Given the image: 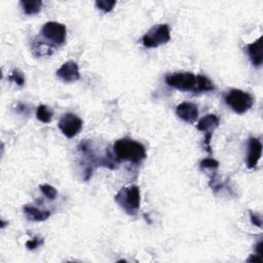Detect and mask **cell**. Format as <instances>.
Here are the masks:
<instances>
[{"instance_id": "24", "label": "cell", "mask_w": 263, "mask_h": 263, "mask_svg": "<svg viewBox=\"0 0 263 263\" xmlns=\"http://www.w3.org/2000/svg\"><path fill=\"white\" fill-rule=\"evenodd\" d=\"M262 246H263L262 240H260V242L256 245V252H257V255H259V256H261V257H262Z\"/></svg>"}, {"instance_id": "8", "label": "cell", "mask_w": 263, "mask_h": 263, "mask_svg": "<svg viewBox=\"0 0 263 263\" xmlns=\"http://www.w3.org/2000/svg\"><path fill=\"white\" fill-rule=\"evenodd\" d=\"M220 120L218 118V116H216L215 114H208L205 117L201 118L199 123H198V129L205 132L206 133V139H205V143H206V147L207 150L211 154V147H210V142L213 136V132L219 126Z\"/></svg>"}, {"instance_id": "20", "label": "cell", "mask_w": 263, "mask_h": 263, "mask_svg": "<svg viewBox=\"0 0 263 263\" xmlns=\"http://www.w3.org/2000/svg\"><path fill=\"white\" fill-rule=\"evenodd\" d=\"M219 167V163L215 161L214 159H206L201 163V169L202 170H216Z\"/></svg>"}, {"instance_id": "1", "label": "cell", "mask_w": 263, "mask_h": 263, "mask_svg": "<svg viewBox=\"0 0 263 263\" xmlns=\"http://www.w3.org/2000/svg\"><path fill=\"white\" fill-rule=\"evenodd\" d=\"M115 159L118 161L139 164L146 159V149L140 142L130 139H119L113 145Z\"/></svg>"}, {"instance_id": "7", "label": "cell", "mask_w": 263, "mask_h": 263, "mask_svg": "<svg viewBox=\"0 0 263 263\" xmlns=\"http://www.w3.org/2000/svg\"><path fill=\"white\" fill-rule=\"evenodd\" d=\"M82 123V119L76 114L65 113L59 121V127L67 138H73L81 130Z\"/></svg>"}, {"instance_id": "3", "label": "cell", "mask_w": 263, "mask_h": 263, "mask_svg": "<svg viewBox=\"0 0 263 263\" xmlns=\"http://www.w3.org/2000/svg\"><path fill=\"white\" fill-rule=\"evenodd\" d=\"M225 103L236 113L243 114L251 109L254 100L253 97L242 90L232 89L224 97Z\"/></svg>"}, {"instance_id": "21", "label": "cell", "mask_w": 263, "mask_h": 263, "mask_svg": "<svg viewBox=\"0 0 263 263\" xmlns=\"http://www.w3.org/2000/svg\"><path fill=\"white\" fill-rule=\"evenodd\" d=\"M42 243H43V239H42V238H39V237L35 236V237H33L32 239L27 240L26 246H27V248H28L29 250H35V249H37L40 245H42Z\"/></svg>"}, {"instance_id": "10", "label": "cell", "mask_w": 263, "mask_h": 263, "mask_svg": "<svg viewBox=\"0 0 263 263\" xmlns=\"http://www.w3.org/2000/svg\"><path fill=\"white\" fill-rule=\"evenodd\" d=\"M176 114L182 120H184L188 123H193L196 121L200 111L195 104L190 103V102H183L177 106Z\"/></svg>"}, {"instance_id": "13", "label": "cell", "mask_w": 263, "mask_h": 263, "mask_svg": "<svg viewBox=\"0 0 263 263\" xmlns=\"http://www.w3.org/2000/svg\"><path fill=\"white\" fill-rule=\"evenodd\" d=\"M24 212L29 220L36 221V222L45 221L51 216V212L40 210V209H38L34 206H30V205H26L24 207Z\"/></svg>"}, {"instance_id": "18", "label": "cell", "mask_w": 263, "mask_h": 263, "mask_svg": "<svg viewBox=\"0 0 263 263\" xmlns=\"http://www.w3.org/2000/svg\"><path fill=\"white\" fill-rule=\"evenodd\" d=\"M39 188H40L41 192H42L49 200H51V201L55 200V199L57 198V195H58L57 189H56L54 186L50 185V184H43V185H41Z\"/></svg>"}, {"instance_id": "15", "label": "cell", "mask_w": 263, "mask_h": 263, "mask_svg": "<svg viewBox=\"0 0 263 263\" xmlns=\"http://www.w3.org/2000/svg\"><path fill=\"white\" fill-rule=\"evenodd\" d=\"M53 111L46 105H39L36 110V117L39 121L43 123H50L53 119Z\"/></svg>"}, {"instance_id": "6", "label": "cell", "mask_w": 263, "mask_h": 263, "mask_svg": "<svg viewBox=\"0 0 263 263\" xmlns=\"http://www.w3.org/2000/svg\"><path fill=\"white\" fill-rule=\"evenodd\" d=\"M42 36L54 45L61 46L66 41L67 29L66 26L58 22H48L41 30Z\"/></svg>"}, {"instance_id": "12", "label": "cell", "mask_w": 263, "mask_h": 263, "mask_svg": "<svg viewBox=\"0 0 263 263\" xmlns=\"http://www.w3.org/2000/svg\"><path fill=\"white\" fill-rule=\"evenodd\" d=\"M246 51L250 57L252 64L255 67H260L263 62L262 56V36H260L256 41L248 45L246 47Z\"/></svg>"}, {"instance_id": "17", "label": "cell", "mask_w": 263, "mask_h": 263, "mask_svg": "<svg viewBox=\"0 0 263 263\" xmlns=\"http://www.w3.org/2000/svg\"><path fill=\"white\" fill-rule=\"evenodd\" d=\"M116 3L113 2V0H99V2L96 3V7L103 11L104 13H109L113 10V8L115 7Z\"/></svg>"}, {"instance_id": "19", "label": "cell", "mask_w": 263, "mask_h": 263, "mask_svg": "<svg viewBox=\"0 0 263 263\" xmlns=\"http://www.w3.org/2000/svg\"><path fill=\"white\" fill-rule=\"evenodd\" d=\"M9 79L11 81H14L15 83H17L20 86H22L25 83V77H24L23 73L20 72L19 70H16V69L11 73Z\"/></svg>"}, {"instance_id": "11", "label": "cell", "mask_w": 263, "mask_h": 263, "mask_svg": "<svg viewBox=\"0 0 263 263\" xmlns=\"http://www.w3.org/2000/svg\"><path fill=\"white\" fill-rule=\"evenodd\" d=\"M262 156V143L257 138H251L248 146L247 165L250 169H254Z\"/></svg>"}, {"instance_id": "9", "label": "cell", "mask_w": 263, "mask_h": 263, "mask_svg": "<svg viewBox=\"0 0 263 263\" xmlns=\"http://www.w3.org/2000/svg\"><path fill=\"white\" fill-rule=\"evenodd\" d=\"M57 76L64 82H74L80 78L78 65L73 61L64 63L57 71Z\"/></svg>"}, {"instance_id": "2", "label": "cell", "mask_w": 263, "mask_h": 263, "mask_svg": "<svg viewBox=\"0 0 263 263\" xmlns=\"http://www.w3.org/2000/svg\"><path fill=\"white\" fill-rule=\"evenodd\" d=\"M119 207L128 215H135L141 204L140 189L136 185L121 188L114 198Z\"/></svg>"}, {"instance_id": "4", "label": "cell", "mask_w": 263, "mask_h": 263, "mask_svg": "<svg viewBox=\"0 0 263 263\" xmlns=\"http://www.w3.org/2000/svg\"><path fill=\"white\" fill-rule=\"evenodd\" d=\"M166 82L171 87L182 92L198 93V75L190 72H176L167 75Z\"/></svg>"}, {"instance_id": "14", "label": "cell", "mask_w": 263, "mask_h": 263, "mask_svg": "<svg viewBox=\"0 0 263 263\" xmlns=\"http://www.w3.org/2000/svg\"><path fill=\"white\" fill-rule=\"evenodd\" d=\"M22 9L27 15H36L41 11L43 3L40 0H23L21 2Z\"/></svg>"}, {"instance_id": "23", "label": "cell", "mask_w": 263, "mask_h": 263, "mask_svg": "<svg viewBox=\"0 0 263 263\" xmlns=\"http://www.w3.org/2000/svg\"><path fill=\"white\" fill-rule=\"evenodd\" d=\"M249 262H261L262 261V257L259 256V255H252L249 259H248Z\"/></svg>"}, {"instance_id": "5", "label": "cell", "mask_w": 263, "mask_h": 263, "mask_svg": "<svg viewBox=\"0 0 263 263\" xmlns=\"http://www.w3.org/2000/svg\"><path fill=\"white\" fill-rule=\"evenodd\" d=\"M171 39V31L167 24H160L152 27L142 38L143 46L147 49H156L166 45Z\"/></svg>"}, {"instance_id": "16", "label": "cell", "mask_w": 263, "mask_h": 263, "mask_svg": "<svg viewBox=\"0 0 263 263\" xmlns=\"http://www.w3.org/2000/svg\"><path fill=\"white\" fill-rule=\"evenodd\" d=\"M33 53L37 57H45V56H51L53 54V50L51 47L47 46L46 43L42 42H37L34 43L32 47Z\"/></svg>"}, {"instance_id": "22", "label": "cell", "mask_w": 263, "mask_h": 263, "mask_svg": "<svg viewBox=\"0 0 263 263\" xmlns=\"http://www.w3.org/2000/svg\"><path fill=\"white\" fill-rule=\"evenodd\" d=\"M251 221H252L255 225H257L258 227H261V226H262V224H261V219H260V217H259L257 214L251 213Z\"/></svg>"}]
</instances>
